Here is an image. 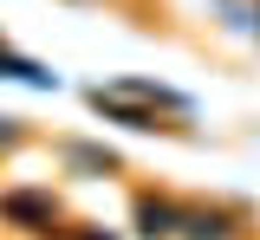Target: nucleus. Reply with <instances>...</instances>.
Returning a JSON list of instances; mask_svg holds the SVG:
<instances>
[{"label":"nucleus","mask_w":260,"mask_h":240,"mask_svg":"<svg viewBox=\"0 0 260 240\" xmlns=\"http://www.w3.org/2000/svg\"><path fill=\"white\" fill-rule=\"evenodd\" d=\"M7 214H13V221H32V227H52V202H39V195H7Z\"/></svg>","instance_id":"nucleus-1"},{"label":"nucleus","mask_w":260,"mask_h":240,"mask_svg":"<svg viewBox=\"0 0 260 240\" xmlns=\"http://www.w3.org/2000/svg\"><path fill=\"white\" fill-rule=\"evenodd\" d=\"M176 221L189 227V240H228V234H234L228 214H202V208H195V214H176Z\"/></svg>","instance_id":"nucleus-2"},{"label":"nucleus","mask_w":260,"mask_h":240,"mask_svg":"<svg viewBox=\"0 0 260 240\" xmlns=\"http://www.w3.org/2000/svg\"><path fill=\"white\" fill-rule=\"evenodd\" d=\"M137 221H143V234H176V208H169V202H143Z\"/></svg>","instance_id":"nucleus-3"}]
</instances>
